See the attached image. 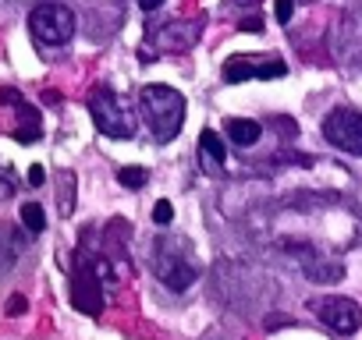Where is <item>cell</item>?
<instances>
[{
    "label": "cell",
    "mask_w": 362,
    "mask_h": 340,
    "mask_svg": "<svg viewBox=\"0 0 362 340\" xmlns=\"http://www.w3.org/2000/svg\"><path fill=\"white\" fill-rule=\"evenodd\" d=\"M71 305L86 315H100L103 312V287H100V277H96V266L89 259L78 255V266H75V277H71Z\"/></svg>",
    "instance_id": "cell-7"
},
{
    "label": "cell",
    "mask_w": 362,
    "mask_h": 340,
    "mask_svg": "<svg viewBox=\"0 0 362 340\" xmlns=\"http://www.w3.org/2000/svg\"><path fill=\"white\" fill-rule=\"evenodd\" d=\"M235 4H242V8H256L259 0H235Z\"/></svg>",
    "instance_id": "cell-24"
},
{
    "label": "cell",
    "mask_w": 362,
    "mask_h": 340,
    "mask_svg": "<svg viewBox=\"0 0 362 340\" xmlns=\"http://www.w3.org/2000/svg\"><path fill=\"white\" fill-rule=\"evenodd\" d=\"M29 32L43 47H64L75 36V15L64 4H40L29 15Z\"/></svg>",
    "instance_id": "cell-4"
},
{
    "label": "cell",
    "mask_w": 362,
    "mask_h": 340,
    "mask_svg": "<svg viewBox=\"0 0 362 340\" xmlns=\"http://www.w3.org/2000/svg\"><path fill=\"white\" fill-rule=\"evenodd\" d=\"M117 181H121L124 188L139 192V188L149 181V174H146V166H124V170H117Z\"/></svg>",
    "instance_id": "cell-13"
},
{
    "label": "cell",
    "mask_w": 362,
    "mask_h": 340,
    "mask_svg": "<svg viewBox=\"0 0 362 340\" xmlns=\"http://www.w3.org/2000/svg\"><path fill=\"white\" fill-rule=\"evenodd\" d=\"M139 110L156 142H170L185 124V96L170 85H146L139 92Z\"/></svg>",
    "instance_id": "cell-1"
},
{
    "label": "cell",
    "mask_w": 362,
    "mask_h": 340,
    "mask_svg": "<svg viewBox=\"0 0 362 340\" xmlns=\"http://www.w3.org/2000/svg\"><path fill=\"white\" fill-rule=\"evenodd\" d=\"M192 245L189 238H174V234H160L153 245V273L170 287V291H185L196 284L199 277V262L192 259Z\"/></svg>",
    "instance_id": "cell-2"
},
{
    "label": "cell",
    "mask_w": 362,
    "mask_h": 340,
    "mask_svg": "<svg viewBox=\"0 0 362 340\" xmlns=\"http://www.w3.org/2000/svg\"><path fill=\"white\" fill-rule=\"evenodd\" d=\"M309 312H313L327 329H334V333H341V336H348V333H355V329L362 326V308H358V301L341 298V294L313 298V301H309Z\"/></svg>",
    "instance_id": "cell-5"
},
{
    "label": "cell",
    "mask_w": 362,
    "mask_h": 340,
    "mask_svg": "<svg viewBox=\"0 0 362 340\" xmlns=\"http://www.w3.org/2000/svg\"><path fill=\"white\" fill-rule=\"evenodd\" d=\"M153 220H156V224H160V227H167V224H170V220H174V206H170V202H167V199H160V202H156V206H153Z\"/></svg>",
    "instance_id": "cell-17"
},
{
    "label": "cell",
    "mask_w": 362,
    "mask_h": 340,
    "mask_svg": "<svg viewBox=\"0 0 362 340\" xmlns=\"http://www.w3.org/2000/svg\"><path fill=\"white\" fill-rule=\"evenodd\" d=\"M160 4H163V0H139V8H142V11H156Z\"/></svg>",
    "instance_id": "cell-23"
},
{
    "label": "cell",
    "mask_w": 362,
    "mask_h": 340,
    "mask_svg": "<svg viewBox=\"0 0 362 340\" xmlns=\"http://www.w3.org/2000/svg\"><path fill=\"white\" fill-rule=\"evenodd\" d=\"M25 308H29L25 294H11V298H8V305H4V312H8V315H25Z\"/></svg>",
    "instance_id": "cell-18"
},
{
    "label": "cell",
    "mask_w": 362,
    "mask_h": 340,
    "mask_svg": "<svg viewBox=\"0 0 362 340\" xmlns=\"http://www.w3.org/2000/svg\"><path fill=\"white\" fill-rule=\"evenodd\" d=\"M43 181H47V170H43L40 163H33V166H29V185H33V188H40Z\"/></svg>",
    "instance_id": "cell-21"
},
{
    "label": "cell",
    "mask_w": 362,
    "mask_h": 340,
    "mask_svg": "<svg viewBox=\"0 0 362 340\" xmlns=\"http://www.w3.org/2000/svg\"><path fill=\"white\" fill-rule=\"evenodd\" d=\"M305 273H309L313 280H341L344 269H341V262H330V266H309Z\"/></svg>",
    "instance_id": "cell-15"
},
{
    "label": "cell",
    "mask_w": 362,
    "mask_h": 340,
    "mask_svg": "<svg viewBox=\"0 0 362 340\" xmlns=\"http://www.w3.org/2000/svg\"><path fill=\"white\" fill-rule=\"evenodd\" d=\"M249 78H256V64H252V61H245V57H231V61L224 64V82L238 85V82H249Z\"/></svg>",
    "instance_id": "cell-10"
},
{
    "label": "cell",
    "mask_w": 362,
    "mask_h": 340,
    "mask_svg": "<svg viewBox=\"0 0 362 340\" xmlns=\"http://www.w3.org/2000/svg\"><path fill=\"white\" fill-rule=\"evenodd\" d=\"M288 75V64L281 61V57H274V61H263V64H256V78H284Z\"/></svg>",
    "instance_id": "cell-14"
},
{
    "label": "cell",
    "mask_w": 362,
    "mask_h": 340,
    "mask_svg": "<svg viewBox=\"0 0 362 340\" xmlns=\"http://www.w3.org/2000/svg\"><path fill=\"white\" fill-rule=\"evenodd\" d=\"M274 15H277L281 25L291 22V15H295V0H277V4H274Z\"/></svg>",
    "instance_id": "cell-19"
},
{
    "label": "cell",
    "mask_w": 362,
    "mask_h": 340,
    "mask_svg": "<svg viewBox=\"0 0 362 340\" xmlns=\"http://www.w3.org/2000/svg\"><path fill=\"white\" fill-rule=\"evenodd\" d=\"M199 40V25L196 22H174V25H156L149 32V43L156 50H192Z\"/></svg>",
    "instance_id": "cell-8"
},
{
    "label": "cell",
    "mask_w": 362,
    "mask_h": 340,
    "mask_svg": "<svg viewBox=\"0 0 362 340\" xmlns=\"http://www.w3.org/2000/svg\"><path fill=\"white\" fill-rule=\"evenodd\" d=\"M259 124L256 121H245V117H231L228 121V138L235 142V145H252V142H259Z\"/></svg>",
    "instance_id": "cell-9"
},
{
    "label": "cell",
    "mask_w": 362,
    "mask_h": 340,
    "mask_svg": "<svg viewBox=\"0 0 362 340\" xmlns=\"http://www.w3.org/2000/svg\"><path fill=\"white\" fill-rule=\"evenodd\" d=\"M22 224H25L33 234L47 231V213H43V206H40V202H25V206H22Z\"/></svg>",
    "instance_id": "cell-12"
},
{
    "label": "cell",
    "mask_w": 362,
    "mask_h": 340,
    "mask_svg": "<svg viewBox=\"0 0 362 340\" xmlns=\"http://www.w3.org/2000/svg\"><path fill=\"white\" fill-rule=\"evenodd\" d=\"M40 135H43V128H40V121H29L25 128H18V131H15V138H18L22 145H33V142H36Z\"/></svg>",
    "instance_id": "cell-16"
},
{
    "label": "cell",
    "mask_w": 362,
    "mask_h": 340,
    "mask_svg": "<svg viewBox=\"0 0 362 340\" xmlns=\"http://www.w3.org/2000/svg\"><path fill=\"white\" fill-rule=\"evenodd\" d=\"M0 103H18L22 107V92L18 89H0Z\"/></svg>",
    "instance_id": "cell-22"
},
{
    "label": "cell",
    "mask_w": 362,
    "mask_h": 340,
    "mask_svg": "<svg viewBox=\"0 0 362 340\" xmlns=\"http://www.w3.org/2000/svg\"><path fill=\"white\" fill-rule=\"evenodd\" d=\"M89 114H93V124L110 138H132L135 135V121L110 85H96L89 92Z\"/></svg>",
    "instance_id": "cell-3"
},
{
    "label": "cell",
    "mask_w": 362,
    "mask_h": 340,
    "mask_svg": "<svg viewBox=\"0 0 362 340\" xmlns=\"http://www.w3.org/2000/svg\"><path fill=\"white\" fill-rule=\"evenodd\" d=\"M199 149L214 159V166H224L228 152H224V142H221V135H217V131H210V128H206V131L199 135Z\"/></svg>",
    "instance_id": "cell-11"
},
{
    "label": "cell",
    "mask_w": 362,
    "mask_h": 340,
    "mask_svg": "<svg viewBox=\"0 0 362 340\" xmlns=\"http://www.w3.org/2000/svg\"><path fill=\"white\" fill-rule=\"evenodd\" d=\"M242 32H252V36H259L263 32V18L259 15H252V18H242V25H238Z\"/></svg>",
    "instance_id": "cell-20"
},
{
    "label": "cell",
    "mask_w": 362,
    "mask_h": 340,
    "mask_svg": "<svg viewBox=\"0 0 362 340\" xmlns=\"http://www.w3.org/2000/svg\"><path fill=\"white\" fill-rule=\"evenodd\" d=\"M323 138L348 156H362V114L348 107H334L323 117Z\"/></svg>",
    "instance_id": "cell-6"
}]
</instances>
